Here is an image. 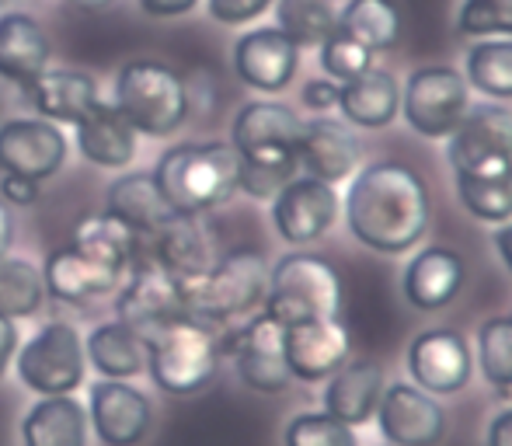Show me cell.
<instances>
[{
    "label": "cell",
    "mask_w": 512,
    "mask_h": 446,
    "mask_svg": "<svg viewBox=\"0 0 512 446\" xmlns=\"http://www.w3.org/2000/svg\"><path fill=\"white\" fill-rule=\"evenodd\" d=\"M478 363L495 391H512V314L488 318L478 328Z\"/></svg>",
    "instance_id": "36"
},
{
    "label": "cell",
    "mask_w": 512,
    "mask_h": 446,
    "mask_svg": "<svg viewBox=\"0 0 512 446\" xmlns=\"http://www.w3.org/2000/svg\"><path fill=\"white\" fill-rule=\"evenodd\" d=\"M377 422L391 446H439L446 436L443 405L429 391L408 384V380L384 387Z\"/></svg>",
    "instance_id": "13"
},
{
    "label": "cell",
    "mask_w": 512,
    "mask_h": 446,
    "mask_svg": "<svg viewBox=\"0 0 512 446\" xmlns=\"http://www.w3.org/2000/svg\"><path fill=\"white\" fill-rule=\"evenodd\" d=\"M0 196L7 206H35L39 203V182L32 178H18V175H4L0 182Z\"/></svg>",
    "instance_id": "43"
},
{
    "label": "cell",
    "mask_w": 512,
    "mask_h": 446,
    "mask_svg": "<svg viewBox=\"0 0 512 446\" xmlns=\"http://www.w3.org/2000/svg\"><path fill=\"white\" fill-rule=\"evenodd\" d=\"M495 248H499L502 262H506V269L512 272V220H506V227L495 230Z\"/></svg>",
    "instance_id": "48"
},
{
    "label": "cell",
    "mask_w": 512,
    "mask_h": 446,
    "mask_svg": "<svg viewBox=\"0 0 512 446\" xmlns=\"http://www.w3.org/2000/svg\"><path fill=\"white\" fill-rule=\"evenodd\" d=\"M241 178V154L230 143H178L164 150L154 168V182L175 213L206 217L230 203Z\"/></svg>",
    "instance_id": "2"
},
{
    "label": "cell",
    "mask_w": 512,
    "mask_h": 446,
    "mask_svg": "<svg viewBox=\"0 0 512 446\" xmlns=\"http://www.w3.org/2000/svg\"><path fill=\"white\" fill-rule=\"evenodd\" d=\"M70 4L84 7V11H102V7H108L112 0H70Z\"/></svg>",
    "instance_id": "49"
},
{
    "label": "cell",
    "mask_w": 512,
    "mask_h": 446,
    "mask_svg": "<svg viewBox=\"0 0 512 446\" xmlns=\"http://www.w3.org/2000/svg\"><path fill=\"white\" fill-rule=\"evenodd\" d=\"M18 377L42 398L70 394L84 384V342L63 321L42 325L18 356Z\"/></svg>",
    "instance_id": "9"
},
{
    "label": "cell",
    "mask_w": 512,
    "mask_h": 446,
    "mask_svg": "<svg viewBox=\"0 0 512 446\" xmlns=\"http://www.w3.org/2000/svg\"><path fill=\"white\" fill-rule=\"evenodd\" d=\"M115 109L143 136H171L189 115V84L154 60H129L115 74Z\"/></svg>",
    "instance_id": "6"
},
{
    "label": "cell",
    "mask_w": 512,
    "mask_h": 446,
    "mask_svg": "<svg viewBox=\"0 0 512 446\" xmlns=\"http://www.w3.org/2000/svg\"><path fill=\"white\" fill-rule=\"evenodd\" d=\"M21 436L25 446H88V412L70 394H53L28 408Z\"/></svg>",
    "instance_id": "29"
},
{
    "label": "cell",
    "mask_w": 512,
    "mask_h": 446,
    "mask_svg": "<svg viewBox=\"0 0 512 446\" xmlns=\"http://www.w3.org/2000/svg\"><path fill=\"white\" fill-rule=\"evenodd\" d=\"M157 262L182 283V279H196L216 265V241L209 234L203 217L192 213H175L150 241Z\"/></svg>",
    "instance_id": "22"
},
{
    "label": "cell",
    "mask_w": 512,
    "mask_h": 446,
    "mask_svg": "<svg viewBox=\"0 0 512 446\" xmlns=\"http://www.w3.org/2000/svg\"><path fill=\"white\" fill-rule=\"evenodd\" d=\"M453 182L471 217L485 223L512 220V157H492V161L453 168Z\"/></svg>",
    "instance_id": "26"
},
{
    "label": "cell",
    "mask_w": 512,
    "mask_h": 446,
    "mask_svg": "<svg viewBox=\"0 0 512 446\" xmlns=\"http://www.w3.org/2000/svg\"><path fill=\"white\" fill-rule=\"evenodd\" d=\"M359 140L345 122L328 119V115H317V119L304 122V136H300L297 147V164L317 182H345L352 178V171L359 168Z\"/></svg>",
    "instance_id": "19"
},
{
    "label": "cell",
    "mask_w": 512,
    "mask_h": 446,
    "mask_svg": "<svg viewBox=\"0 0 512 446\" xmlns=\"http://www.w3.org/2000/svg\"><path fill=\"white\" fill-rule=\"evenodd\" d=\"M49 56H53L49 35L42 32V25L32 14H0V77L4 81L28 88L35 77L49 70Z\"/></svg>",
    "instance_id": "25"
},
{
    "label": "cell",
    "mask_w": 512,
    "mask_h": 446,
    "mask_svg": "<svg viewBox=\"0 0 512 446\" xmlns=\"http://www.w3.org/2000/svg\"><path fill=\"white\" fill-rule=\"evenodd\" d=\"M276 21L297 49H317L338 28V11L331 0H276Z\"/></svg>",
    "instance_id": "33"
},
{
    "label": "cell",
    "mask_w": 512,
    "mask_h": 446,
    "mask_svg": "<svg viewBox=\"0 0 512 446\" xmlns=\"http://www.w3.org/2000/svg\"><path fill=\"white\" fill-rule=\"evenodd\" d=\"M262 304L265 314L283 328L338 318L342 314V276L321 255L293 251V255L279 258L276 269L269 272V290H265Z\"/></svg>",
    "instance_id": "5"
},
{
    "label": "cell",
    "mask_w": 512,
    "mask_h": 446,
    "mask_svg": "<svg viewBox=\"0 0 512 446\" xmlns=\"http://www.w3.org/2000/svg\"><path fill=\"white\" fill-rule=\"evenodd\" d=\"M77 150H81L91 164L126 168L136 157V129L122 119L115 105L102 102L88 119L77 122Z\"/></svg>",
    "instance_id": "30"
},
{
    "label": "cell",
    "mask_w": 512,
    "mask_h": 446,
    "mask_svg": "<svg viewBox=\"0 0 512 446\" xmlns=\"http://www.w3.org/2000/svg\"><path fill=\"white\" fill-rule=\"evenodd\" d=\"M338 28L370 53H384L401 39V11L394 0H349L338 14Z\"/></svg>",
    "instance_id": "32"
},
{
    "label": "cell",
    "mask_w": 512,
    "mask_h": 446,
    "mask_svg": "<svg viewBox=\"0 0 512 446\" xmlns=\"http://www.w3.org/2000/svg\"><path fill=\"white\" fill-rule=\"evenodd\" d=\"M11 244H14V217H11V210H7L4 199H0V258H7Z\"/></svg>",
    "instance_id": "47"
},
{
    "label": "cell",
    "mask_w": 512,
    "mask_h": 446,
    "mask_svg": "<svg viewBox=\"0 0 512 446\" xmlns=\"http://www.w3.org/2000/svg\"><path fill=\"white\" fill-rule=\"evenodd\" d=\"M408 373L415 387L436 394H457L471 380V349L464 335L450 328H425L408 345Z\"/></svg>",
    "instance_id": "14"
},
{
    "label": "cell",
    "mask_w": 512,
    "mask_h": 446,
    "mask_svg": "<svg viewBox=\"0 0 512 446\" xmlns=\"http://www.w3.org/2000/svg\"><path fill=\"white\" fill-rule=\"evenodd\" d=\"M140 7L150 18H182V14L196 11L199 0H140Z\"/></svg>",
    "instance_id": "44"
},
{
    "label": "cell",
    "mask_w": 512,
    "mask_h": 446,
    "mask_svg": "<svg viewBox=\"0 0 512 446\" xmlns=\"http://www.w3.org/2000/svg\"><path fill=\"white\" fill-rule=\"evenodd\" d=\"M105 213H112L115 220H122L129 230H136V234L147 237V241H154L157 230L175 217V210L164 203L154 175H143V171L122 175L108 185V210Z\"/></svg>",
    "instance_id": "28"
},
{
    "label": "cell",
    "mask_w": 512,
    "mask_h": 446,
    "mask_svg": "<svg viewBox=\"0 0 512 446\" xmlns=\"http://www.w3.org/2000/svg\"><path fill=\"white\" fill-rule=\"evenodd\" d=\"M154 408L143 391L122 380H98L91 384V426L105 446H136L147 440Z\"/></svg>",
    "instance_id": "17"
},
{
    "label": "cell",
    "mask_w": 512,
    "mask_h": 446,
    "mask_svg": "<svg viewBox=\"0 0 512 446\" xmlns=\"http://www.w3.org/2000/svg\"><path fill=\"white\" fill-rule=\"evenodd\" d=\"M84 356L91 359L102 377L108 380H129L140 377L147 370V342L126 328L122 321H105L95 332L88 335V352Z\"/></svg>",
    "instance_id": "31"
},
{
    "label": "cell",
    "mask_w": 512,
    "mask_h": 446,
    "mask_svg": "<svg viewBox=\"0 0 512 446\" xmlns=\"http://www.w3.org/2000/svg\"><path fill=\"white\" fill-rule=\"evenodd\" d=\"M300 49L279 28H251L234 42V70L248 88L276 95L297 77Z\"/></svg>",
    "instance_id": "15"
},
{
    "label": "cell",
    "mask_w": 512,
    "mask_h": 446,
    "mask_svg": "<svg viewBox=\"0 0 512 446\" xmlns=\"http://www.w3.org/2000/svg\"><path fill=\"white\" fill-rule=\"evenodd\" d=\"M14 349H18V328H14L11 318H4V314H0V380H4L7 366H11Z\"/></svg>",
    "instance_id": "45"
},
{
    "label": "cell",
    "mask_w": 512,
    "mask_h": 446,
    "mask_svg": "<svg viewBox=\"0 0 512 446\" xmlns=\"http://www.w3.org/2000/svg\"><path fill=\"white\" fill-rule=\"evenodd\" d=\"M471 109L467 77L453 67H422L408 77L401 91V115L418 136L443 140L460 126Z\"/></svg>",
    "instance_id": "8"
},
{
    "label": "cell",
    "mask_w": 512,
    "mask_h": 446,
    "mask_svg": "<svg viewBox=\"0 0 512 446\" xmlns=\"http://www.w3.org/2000/svg\"><path fill=\"white\" fill-rule=\"evenodd\" d=\"M467 84L488 98H512V39H485L467 49Z\"/></svg>",
    "instance_id": "35"
},
{
    "label": "cell",
    "mask_w": 512,
    "mask_h": 446,
    "mask_svg": "<svg viewBox=\"0 0 512 446\" xmlns=\"http://www.w3.org/2000/svg\"><path fill=\"white\" fill-rule=\"evenodd\" d=\"M384 366L373 359H349L338 373L328 377L324 387V412L345 426H366L377 419L380 398H384Z\"/></svg>",
    "instance_id": "20"
},
{
    "label": "cell",
    "mask_w": 512,
    "mask_h": 446,
    "mask_svg": "<svg viewBox=\"0 0 512 446\" xmlns=\"http://www.w3.org/2000/svg\"><path fill=\"white\" fill-rule=\"evenodd\" d=\"M297 178V164H258V161H241V178L237 189L248 192L251 199H276L283 192V185H290Z\"/></svg>",
    "instance_id": "40"
},
{
    "label": "cell",
    "mask_w": 512,
    "mask_h": 446,
    "mask_svg": "<svg viewBox=\"0 0 512 446\" xmlns=\"http://www.w3.org/2000/svg\"><path fill=\"white\" fill-rule=\"evenodd\" d=\"M304 136V119L283 102H248L234 115L230 147L241 161L297 164V147ZM300 168V164H297Z\"/></svg>",
    "instance_id": "10"
},
{
    "label": "cell",
    "mask_w": 512,
    "mask_h": 446,
    "mask_svg": "<svg viewBox=\"0 0 512 446\" xmlns=\"http://www.w3.org/2000/svg\"><path fill=\"white\" fill-rule=\"evenodd\" d=\"M457 28L464 35H509L512 39V0H464L457 14Z\"/></svg>",
    "instance_id": "39"
},
{
    "label": "cell",
    "mask_w": 512,
    "mask_h": 446,
    "mask_svg": "<svg viewBox=\"0 0 512 446\" xmlns=\"http://www.w3.org/2000/svg\"><path fill=\"white\" fill-rule=\"evenodd\" d=\"M67 161V136L49 119H7L0 126V171L46 182Z\"/></svg>",
    "instance_id": "12"
},
{
    "label": "cell",
    "mask_w": 512,
    "mask_h": 446,
    "mask_svg": "<svg viewBox=\"0 0 512 446\" xmlns=\"http://www.w3.org/2000/svg\"><path fill=\"white\" fill-rule=\"evenodd\" d=\"M450 168L492 161V157H512V112L502 105H478L467 109L460 126L450 133Z\"/></svg>",
    "instance_id": "24"
},
{
    "label": "cell",
    "mask_w": 512,
    "mask_h": 446,
    "mask_svg": "<svg viewBox=\"0 0 512 446\" xmlns=\"http://www.w3.org/2000/svg\"><path fill=\"white\" fill-rule=\"evenodd\" d=\"M317 53H321L317 60H321L324 77H331V81H338V84L366 74V70L373 67V56H377V53H370L363 42H356L352 35H345L342 28H335V32L317 46Z\"/></svg>",
    "instance_id": "37"
},
{
    "label": "cell",
    "mask_w": 512,
    "mask_h": 446,
    "mask_svg": "<svg viewBox=\"0 0 512 446\" xmlns=\"http://www.w3.org/2000/svg\"><path fill=\"white\" fill-rule=\"evenodd\" d=\"M338 220V196L328 182L317 178H293L283 185L276 199H272V223H276L279 237L290 244H310Z\"/></svg>",
    "instance_id": "16"
},
{
    "label": "cell",
    "mask_w": 512,
    "mask_h": 446,
    "mask_svg": "<svg viewBox=\"0 0 512 446\" xmlns=\"http://www.w3.org/2000/svg\"><path fill=\"white\" fill-rule=\"evenodd\" d=\"M283 345L286 366L304 384L328 380L331 373H338L349 363V335H345L338 318L304 321V325L283 328Z\"/></svg>",
    "instance_id": "18"
},
{
    "label": "cell",
    "mask_w": 512,
    "mask_h": 446,
    "mask_svg": "<svg viewBox=\"0 0 512 446\" xmlns=\"http://www.w3.org/2000/svg\"><path fill=\"white\" fill-rule=\"evenodd\" d=\"M429 189L408 164L377 161L356 171L345 192V220L359 244L380 255H405L429 230Z\"/></svg>",
    "instance_id": "1"
},
{
    "label": "cell",
    "mask_w": 512,
    "mask_h": 446,
    "mask_svg": "<svg viewBox=\"0 0 512 446\" xmlns=\"http://www.w3.org/2000/svg\"><path fill=\"white\" fill-rule=\"evenodd\" d=\"M25 95L32 109L39 112V119L70 122V126L88 119L102 105V91H98L95 77L81 74V70H46L28 84Z\"/></svg>",
    "instance_id": "23"
},
{
    "label": "cell",
    "mask_w": 512,
    "mask_h": 446,
    "mask_svg": "<svg viewBox=\"0 0 512 446\" xmlns=\"http://www.w3.org/2000/svg\"><path fill=\"white\" fill-rule=\"evenodd\" d=\"M42 300H46L42 272L25 258H0V314L11 321L32 318L39 314Z\"/></svg>",
    "instance_id": "34"
},
{
    "label": "cell",
    "mask_w": 512,
    "mask_h": 446,
    "mask_svg": "<svg viewBox=\"0 0 512 446\" xmlns=\"http://www.w3.org/2000/svg\"><path fill=\"white\" fill-rule=\"evenodd\" d=\"M223 356L234 359L241 380L258 394H283L290 387L293 373L286 366V345H283V325L258 314L248 325L220 335Z\"/></svg>",
    "instance_id": "11"
},
{
    "label": "cell",
    "mask_w": 512,
    "mask_h": 446,
    "mask_svg": "<svg viewBox=\"0 0 512 446\" xmlns=\"http://www.w3.org/2000/svg\"><path fill=\"white\" fill-rule=\"evenodd\" d=\"M338 109L352 126L387 129L401 115V84L391 70L370 67L366 74L338 84Z\"/></svg>",
    "instance_id": "27"
},
{
    "label": "cell",
    "mask_w": 512,
    "mask_h": 446,
    "mask_svg": "<svg viewBox=\"0 0 512 446\" xmlns=\"http://www.w3.org/2000/svg\"><path fill=\"white\" fill-rule=\"evenodd\" d=\"M182 307L189 318L223 325L251 314L269 290V265L258 251H230L196 279H182Z\"/></svg>",
    "instance_id": "4"
},
{
    "label": "cell",
    "mask_w": 512,
    "mask_h": 446,
    "mask_svg": "<svg viewBox=\"0 0 512 446\" xmlns=\"http://www.w3.org/2000/svg\"><path fill=\"white\" fill-rule=\"evenodd\" d=\"M286 446H359L352 426L328 412H300L286 426Z\"/></svg>",
    "instance_id": "38"
},
{
    "label": "cell",
    "mask_w": 512,
    "mask_h": 446,
    "mask_svg": "<svg viewBox=\"0 0 512 446\" xmlns=\"http://www.w3.org/2000/svg\"><path fill=\"white\" fill-rule=\"evenodd\" d=\"M223 345L209 321L171 318L147 338V370L164 394H196L220 373Z\"/></svg>",
    "instance_id": "3"
},
{
    "label": "cell",
    "mask_w": 512,
    "mask_h": 446,
    "mask_svg": "<svg viewBox=\"0 0 512 446\" xmlns=\"http://www.w3.org/2000/svg\"><path fill=\"white\" fill-rule=\"evenodd\" d=\"M272 7V0H206V11L220 25H248V21L262 18Z\"/></svg>",
    "instance_id": "41"
},
{
    "label": "cell",
    "mask_w": 512,
    "mask_h": 446,
    "mask_svg": "<svg viewBox=\"0 0 512 446\" xmlns=\"http://www.w3.org/2000/svg\"><path fill=\"white\" fill-rule=\"evenodd\" d=\"M0 4H18V0H0Z\"/></svg>",
    "instance_id": "50"
},
{
    "label": "cell",
    "mask_w": 512,
    "mask_h": 446,
    "mask_svg": "<svg viewBox=\"0 0 512 446\" xmlns=\"http://www.w3.org/2000/svg\"><path fill=\"white\" fill-rule=\"evenodd\" d=\"M488 446H512V408L499 412L488 426V436H485Z\"/></svg>",
    "instance_id": "46"
},
{
    "label": "cell",
    "mask_w": 512,
    "mask_h": 446,
    "mask_svg": "<svg viewBox=\"0 0 512 446\" xmlns=\"http://www.w3.org/2000/svg\"><path fill=\"white\" fill-rule=\"evenodd\" d=\"M464 258L453 248H425L408 262L405 276H401V293L415 311H443L446 304L457 300L464 290Z\"/></svg>",
    "instance_id": "21"
},
{
    "label": "cell",
    "mask_w": 512,
    "mask_h": 446,
    "mask_svg": "<svg viewBox=\"0 0 512 446\" xmlns=\"http://www.w3.org/2000/svg\"><path fill=\"white\" fill-rule=\"evenodd\" d=\"M300 102H304L310 112L335 109L338 105V81H331V77H314V81H307L304 91H300Z\"/></svg>",
    "instance_id": "42"
},
{
    "label": "cell",
    "mask_w": 512,
    "mask_h": 446,
    "mask_svg": "<svg viewBox=\"0 0 512 446\" xmlns=\"http://www.w3.org/2000/svg\"><path fill=\"white\" fill-rule=\"evenodd\" d=\"M129 283L122 286L119 300H115V321L133 328L136 335L147 342L161 325L171 318H182V286L178 279L157 262L154 248H143L140 255L129 262Z\"/></svg>",
    "instance_id": "7"
}]
</instances>
